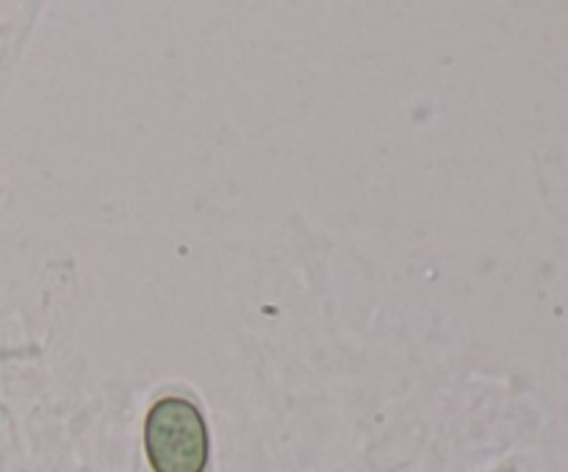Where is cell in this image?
<instances>
[{
  "mask_svg": "<svg viewBox=\"0 0 568 472\" xmlns=\"http://www.w3.org/2000/svg\"><path fill=\"white\" fill-rule=\"evenodd\" d=\"M144 450L153 472H203L209 464V428L186 398H161L144 420Z\"/></svg>",
  "mask_w": 568,
  "mask_h": 472,
  "instance_id": "obj_1",
  "label": "cell"
}]
</instances>
